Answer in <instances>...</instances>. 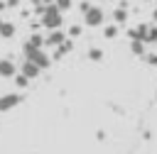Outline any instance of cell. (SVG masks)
<instances>
[{
    "label": "cell",
    "mask_w": 157,
    "mask_h": 154,
    "mask_svg": "<svg viewBox=\"0 0 157 154\" xmlns=\"http://www.w3.org/2000/svg\"><path fill=\"white\" fill-rule=\"evenodd\" d=\"M115 32H118L115 27H108V29H105V37H115Z\"/></svg>",
    "instance_id": "5b68a950"
},
{
    "label": "cell",
    "mask_w": 157,
    "mask_h": 154,
    "mask_svg": "<svg viewBox=\"0 0 157 154\" xmlns=\"http://www.w3.org/2000/svg\"><path fill=\"white\" fill-rule=\"evenodd\" d=\"M155 20H157V12H155Z\"/></svg>",
    "instance_id": "9c48e42d"
},
{
    "label": "cell",
    "mask_w": 157,
    "mask_h": 154,
    "mask_svg": "<svg viewBox=\"0 0 157 154\" xmlns=\"http://www.w3.org/2000/svg\"><path fill=\"white\" fill-rule=\"evenodd\" d=\"M56 2H59V7H69L71 5V0H56Z\"/></svg>",
    "instance_id": "52a82bcc"
},
{
    "label": "cell",
    "mask_w": 157,
    "mask_h": 154,
    "mask_svg": "<svg viewBox=\"0 0 157 154\" xmlns=\"http://www.w3.org/2000/svg\"><path fill=\"white\" fill-rule=\"evenodd\" d=\"M125 17H128L125 10H115V20H118V22H125Z\"/></svg>",
    "instance_id": "277c9868"
},
{
    "label": "cell",
    "mask_w": 157,
    "mask_h": 154,
    "mask_svg": "<svg viewBox=\"0 0 157 154\" xmlns=\"http://www.w3.org/2000/svg\"><path fill=\"white\" fill-rule=\"evenodd\" d=\"M91 59H101V51L98 49H91Z\"/></svg>",
    "instance_id": "8992f818"
},
{
    "label": "cell",
    "mask_w": 157,
    "mask_h": 154,
    "mask_svg": "<svg viewBox=\"0 0 157 154\" xmlns=\"http://www.w3.org/2000/svg\"><path fill=\"white\" fill-rule=\"evenodd\" d=\"M86 22H88L91 27H98V24L103 22V10H101V7H88V10H86Z\"/></svg>",
    "instance_id": "6da1fadb"
},
{
    "label": "cell",
    "mask_w": 157,
    "mask_h": 154,
    "mask_svg": "<svg viewBox=\"0 0 157 154\" xmlns=\"http://www.w3.org/2000/svg\"><path fill=\"white\" fill-rule=\"evenodd\" d=\"M147 59H150V64H152V66H157V54H150Z\"/></svg>",
    "instance_id": "ba28073f"
},
{
    "label": "cell",
    "mask_w": 157,
    "mask_h": 154,
    "mask_svg": "<svg viewBox=\"0 0 157 154\" xmlns=\"http://www.w3.org/2000/svg\"><path fill=\"white\" fill-rule=\"evenodd\" d=\"M130 49H132L135 54H142V51H145V42H140V39H132V44H130Z\"/></svg>",
    "instance_id": "3957f363"
},
{
    "label": "cell",
    "mask_w": 157,
    "mask_h": 154,
    "mask_svg": "<svg viewBox=\"0 0 157 154\" xmlns=\"http://www.w3.org/2000/svg\"><path fill=\"white\" fill-rule=\"evenodd\" d=\"M59 22H61V17H59V12H56V10H52V12L47 15V24H49V27H56Z\"/></svg>",
    "instance_id": "7a4b0ae2"
}]
</instances>
